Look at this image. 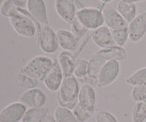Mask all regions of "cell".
<instances>
[{"mask_svg":"<svg viewBox=\"0 0 146 122\" xmlns=\"http://www.w3.org/2000/svg\"><path fill=\"white\" fill-rule=\"evenodd\" d=\"M46 100L45 93L38 88L26 90L19 99V101L22 103L28 109L44 107Z\"/></svg>","mask_w":146,"mask_h":122,"instance_id":"obj_7","label":"cell"},{"mask_svg":"<svg viewBox=\"0 0 146 122\" xmlns=\"http://www.w3.org/2000/svg\"><path fill=\"white\" fill-rule=\"evenodd\" d=\"M124 1H126V2H131V3H137V2H140V1H144V0H123Z\"/></svg>","mask_w":146,"mask_h":122,"instance_id":"obj_35","label":"cell"},{"mask_svg":"<svg viewBox=\"0 0 146 122\" xmlns=\"http://www.w3.org/2000/svg\"><path fill=\"white\" fill-rule=\"evenodd\" d=\"M53 59L43 55L36 56L29 61L19 71L23 74L38 81H44L45 76L52 64Z\"/></svg>","mask_w":146,"mask_h":122,"instance_id":"obj_3","label":"cell"},{"mask_svg":"<svg viewBox=\"0 0 146 122\" xmlns=\"http://www.w3.org/2000/svg\"><path fill=\"white\" fill-rule=\"evenodd\" d=\"M91 39L101 49H106L115 45L111 29L106 26H101L91 32Z\"/></svg>","mask_w":146,"mask_h":122,"instance_id":"obj_13","label":"cell"},{"mask_svg":"<svg viewBox=\"0 0 146 122\" xmlns=\"http://www.w3.org/2000/svg\"><path fill=\"white\" fill-rule=\"evenodd\" d=\"M68 1H70L71 2H72L73 4L76 6L77 10H79V9H81L84 8V5L83 4V3L81 2L80 0H68Z\"/></svg>","mask_w":146,"mask_h":122,"instance_id":"obj_33","label":"cell"},{"mask_svg":"<svg viewBox=\"0 0 146 122\" xmlns=\"http://www.w3.org/2000/svg\"><path fill=\"white\" fill-rule=\"evenodd\" d=\"M76 17L88 30L96 29L104 26L102 11L96 7H85L77 10Z\"/></svg>","mask_w":146,"mask_h":122,"instance_id":"obj_4","label":"cell"},{"mask_svg":"<svg viewBox=\"0 0 146 122\" xmlns=\"http://www.w3.org/2000/svg\"><path fill=\"white\" fill-rule=\"evenodd\" d=\"M14 31L24 37H32L36 34L39 37L42 27L40 23L31 15L26 8H18L9 17Z\"/></svg>","mask_w":146,"mask_h":122,"instance_id":"obj_1","label":"cell"},{"mask_svg":"<svg viewBox=\"0 0 146 122\" xmlns=\"http://www.w3.org/2000/svg\"><path fill=\"white\" fill-rule=\"evenodd\" d=\"M78 103L87 111L94 114L96 103V94L94 87L89 84H84L81 87Z\"/></svg>","mask_w":146,"mask_h":122,"instance_id":"obj_11","label":"cell"},{"mask_svg":"<svg viewBox=\"0 0 146 122\" xmlns=\"http://www.w3.org/2000/svg\"><path fill=\"white\" fill-rule=\"evenodd\" d=\"M97 56L102 58L105 61H121L127 58L126 50L122 47L113 46L106 49H101L96 53Z\"/></svg>","mask_w":146,"mask_h":122,"instance_id":"obj_18","label":"cell"},{"mask_svg":"<svg viewBox=\"0 0 146 122\" xmlns=\"http://www.w3.org/2000/svg\"><path fill=\"white\" fill-rule=\"evenodd\" d=\"M104 24L110 29H119L128 27V23L121 17L117 9L106 4L102 10Z\"/></svg>","mask_w":146,"mask_h":122,"instance_id":"obj_10","label":"cell"},{"mask_svg":"<svg viewBox=\"0 0 146 122\" xmlns=\"http://www.w3.org/2000/svg\"><path fill=\"white\" fill-rule=\"evenodd\" d=\"M57 60L62 70L64 77L72 75L75 68L76 60L73 53L64 50L58 54Z\"/></svg>","mask_w":146,"mask_h":122,"instance_id":"obj_19","label":"cell"},{"mask_svg":"<svg viewBox=\"0 0 146 122\" xmlns=\"http://www.w3.org/2000/svg\"><path fill=\"white\" fill-rule=\"evenodd\" d=\"M88 61L83 59H76L75 68H74L73 75L77 79L87 80V74H88Z\"/></svg>","mask_w":146,"mask_h":122,"instance_id":"obj_26","label":"cell"},{"mask_svg":"<svg viewBox=\"0 0 146 122\" xmlns=\"http://www.w3.org/2000/svg\"><path fill=\"white\" fill-rule=\"evenodd\" d=\"M54 7L58 15L68 24H71L76 17V7L68 0H55Z\"/></svg>","mask_w":146,"mask_h":122,"instance_id":"obj_15","label":"cell"},{"mask_svg":"<svg viewBox=\"0 0 146 122\" xmlns=\"http://www.w3.org/2000/svg\"><path fill=\"white\" fill-rule=\"evenodd\" d=\"M56 122H78L72 110L58 106L54 114Z\"/></svg>","mask_w":146,"mask_h":122,"instance_id":"obj_24","label":"cell"},{"mask_svg":"<svg viewBox=\"0 0 146 122\" xmlns=\"http://www.w3.org/2000/svg\"><path fill=\"white\" fill-rule=\"evenodd\" d=\"M146 119V99L135 102L132 113L133 122H144Z\"/></svg>","mask_w":146,"mask_h":122,"instance_id":"obj_27","label":"cell"},{"mask_svg":"<svg viewBox=\"0 0 146 122\" xmlns=\"http://www.w3.org/2000/svg\"><path fill=\"white\" fill-rule=\"evenodd\" d=\"M120 69L121 66L119 61L115 60L106 61L100 72L97 87L103 88L113 84L118 78Z\"/></svg>","mask_w":146,"mask_h":122,"instance_id":"obj_6","label":"cell"},{"mask_svg":"<svg viewBox=\"0 0 146 122\" xmlns=\"http://www.w3.org/2000/svg\"><path fill=\"white\" fill-rule=\"evenodd\" d=\"M18 8H27V0H4L0 7V13L9 18Z\"/></svg>","mask_w":146,"mask_h":122,"instance_id":"obj_22","label":"cell"},{"mask_svg":"<svg viewBox=\"0 0 146 122\" xmlns=\"http://www.w3.org/2000/svg\"><path fill=\"white\" fill-rule=\"evenodd\" d=\"M26 9L40 24L48 25V18L44 0H27Z\"/></svg>","mask_w":146,"mask_h":122,"instance_id":"obj_14","label":"cell"},{"mask_svg":"<svg viewBox=\"0 0 146 122\" xmlns=\"http://www.w3.org/2000/svg\"><path fill=\"white\" fill-rule=\"evenodd\" d=\"M64 79L62 70L57 59H53L52 64L44 79V84L47 89L52 92L57 91Z\"/></svg>","mask_w":146,"mask_h":122,"instance_id":"obj_9","label":"cell"},{"mask_svg":"<svg viewBox=\"0 0 146 122\" xmlns=\"http://www.w3.org/2000/svg\"><path fill=\"white\" fill-rule=\"evenodd\" d=\"M3 2V0H0V5H1V4H2Z\"/></svg>","mask_w":146,"mask_h":122,"instance_id":"obj_37","label":"cell"},{"mask_svg":"<svg viewBox=\"0 0 146 122\" xmlns=\"http://www.w3.org/2000/svg\"><path fill=\"white\" fill-rule=\"evenodd\" d=\"M125 82L133 87L146 86V67L139 69L127 77Z\"/></svg>","mask_w":146,"mask_h":122,"instance_id":"obj_25","label":"cell"},{"mask_svg":"<svg viewBox=\"0 0 146 122\" xmlns=\"http://www.w3.org/2000/svg\"><path fill=\"white\" fill-rule=\"evenodd\" d=\"M111 34L115 44L119 47H123L129 39L128 28L119 29H111Z\"/></svg>","mask_w":146,"mask_h":122,"instance_id":"obj_28","label":"cell"},{"mask_svg":"<svg viewBox=\"0 0 146 122\" xmlns=\"http://www.w3.org/2000/svg\"><path fill=\"white\" fill-rule=\"evenodd\" d=\"M27 110L20 101L11 103L0 111V122H21Z\"/></svg>","mask_w":146,"mask_h":122,"instance_id":"obj_8","label":"cell"},{"mask_svg":"<svg viewBox=\"0 0 146 122\" xmlns=\"http://www.w3.org/2000/svg\"><path fill=\"white\" fill-rule=\"evenodd\" d=\"M71 31L74 37L80 41L88 34V29L83 25L82 23L78 20V19L76 17L73 22L71 24Z\"/></svg>","mask_w":146,"mask_h":122,"instance_id":"obj_29","label":"cell"},{"mask_svg":"<svg viewBox=\"0 0 146 122\" xmlns=\"http://www.w3.org/2000/svg\"><path fill=\"white\" fill-rule=\"evenodd\" d=\"M49 110L45 107L27 109L21 122H43Z\"/></svg>","mask_w":146,"mask_h":122,"instance_id":"obj_21","label":"cell"},{"mask_svg":"<svg viewBox=\"0 0 146 122\" xmlns=\"http://www.w3.org/2000/svg\"><path fill=\"white\" fill-rule=\"evenodd\" d=\"M43 122H56L54 115H51V114H47L46 117L44 119Z\"/></svg>","mask_w":146,"mask_h":122,"instance_id":"obj_34","label":"cell"},{"mask_svg":"<svg viewBox=\"0 0 146 122\" xmlns=\"http://www.w3.org/2000/svg\"><path fill=\"white\" fill-rule=\"evenodd\" d=\"M129 39L132 42L139 41L146 34V11L141 13L128 24Z\"/></svg>","mask_w":146,"mask_h":122,"instance_id":"obj_12","label":"cell"},{"mask_svg":"<svg viewBox=\"0 0 146 122\" xmlns=\"http://www.w3.org/2000/svg\"><path fill=\"white\" fill-rule=\"evenodd\" d=\"M117 11L128 24L137 16V7L135 3L121 0L117 5Z\"/></svg>","mask_w":146,"mask_h":122,"instance_id":"obj_20","label":"cell"},{"mask_svg":"<svg viewBox=\"0 0 146 122\" xmlns=\"http://www.w3.org/2000/svg\"><path fill=\"white\" fill-rule=\"evenodd\" d=\"M100 1H103V2L106 3V4H108V2H111V1H112V0H100Z\"/></svg>","mask_w":146,"mask_h":122,"instance_id":"obj_36","label":"cell"},{"mask_svg":"<svg viewBox=\"0 0 146 122\" xmlns=\"http://www.w3.org/2000/svg\"><path fill=\"white\" fill-rule=\"evenodd\" d=\"M72 111L78 122H86L91 118L94 114L93 113L88 112L84 108H82L78 103L74 107Z\"/></svg>","mask_w":146,"mask_h":122,"instance_id":"obj_30","label":"cell"},{"mask_svg":"<svg viewBox=\"0 0 146 122\" xmlns=\"http://www.w3.org/2000/svg\"><path fill=\"white\" fill-rule=\"evenodd\" d=\"M36 42L40 49L46 54H54L59 47L56 34L48 25H44L42 27Z\"/></svg>","mask_w":146,"mask_h":122,"instance_id":"obj_5","label":"cell"},{"mask_svg":"<svg viewBox=\"0 0 146 122\" xmlns=\"http://www.w3.org/2000/svg\"><path fill=\"white\" fill-rule=\"evenodd\" d=\"M58 45L64 51L75 52L78 49L79 41L74 36L71 31L61 29L56 32Z\"/></svg>","mask_w":146,"mask_h":122,"instance_id":"obj_16","label":"cell"},{"mask_svg":"<svg viewBox=\"0 0 146 122\" xmlns=\"http://www.w3.org/2000/svg\"><path fill=\"white\" fill-rule=\"evenodd\" d=\"M78 80L74 75L64 77L62 83L57 91L58 105L73 110L78 104L80 91Z\"/></svg>","mask_w":146,"mask_h":122,"instance_id":"obj_2","label":"cell"},{"mask_svg":"<svg viewBox=\"0 0 146 122\" xmlns=\"http://www.w3.org/2000/svg\"><path fill=\"white\" fill-rule=\"evenodd\" d=\"M131 97L135 102L146 99V86H135L133 87Z\"/></svg>","mask_w":146,"mask_h":122,"instance_id":"obj_31","label":"cell"},{"mask_svg":"<svg viewBox=\"0 0 146 122\" xmlns=\"http://www.w3.org/2000/svg\"><path fill=\"white\" fill-rule=\"evenodd\" d=\"M96 122H118L116 117L110 111H99L96 114Z\"/></svg>","mask_w":146,"mask_h":122,"instance_id":"obj_32","label":"cell"},{"mask_svg":"<svg viewBox=\"0 0 146 122\" xmlns=\"http://www.w3.org/2000/svg\"><path fill=\"white\" fill-rule=\"evenodd\" d=\"M106 61L97 56L96 54L91 56L88 60L87 84H91L92 87L97 86L100 72Z\"/></svg>","mask_w":146,"mask_h":122,"instance_id":"obj_17","label":"cell"},{"mask_svg":"<svg viewBox=\"0 0 146 122\" xmlns=\"http://www.w3.org/2000/svg\"><path fill=\"white\" fill-rule=\"evenodd\" d=\"M12 79L17 86L26 90L36 88L38 84V80L24 75L20 71L14 73Z\"/></svg>","mask_w":146,"mask_h":122,"instance_id":"obj_23","label":"cell"}]
</instances>
